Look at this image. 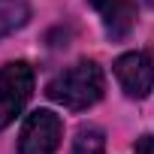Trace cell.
<instances>
[{
    "mask_svg": "<svg viewBox=\"0 0 154 154\" xmlns=\"http://www.w3.org/2000/svg\"><path fill=\"white\" fill-rule=\"evenodd\" d=\"M48 100L60 103L69 112H82L103 97V69L94 60H79L60 69L45 88Z\"/></svg>",
    "mask_w": 154,
    "mask_h": 154,
    "instance_id": "obj_1",
    "label": "cell"
},
{
    "mask_svg": "<svg viewBox=\"0 0 154 154\" xmlns=\"http://www.w3.org/2000/svg\"><path fill=\"white\" fill-rule=\"evenodd\" d=\"M27 15H30L27 0H0V39L18 30L27 21Z\"/></svg>",
    "mask_w": 154,
    "mask_h": 154,
    "instance_id": "obj_6",
    "label": "cell"
},
{
    "mask_svg": "<svg viewBox=\"0 0 154 154\" xmlns=\"http://www.w3.org/2000/svg\"><path fill=\"white\" fill-rule=\"evenodd\" d=\"M33 94V69L24 60H12L0 69V130L9 127Z\"/></svg>",
    "mask_w": 154,
    "mask_h": 154,
    "instance_id": "obj_2",
    "label": "cell"
},
{
    "mask_svg": "<svg viewBox=\"0 0 154 154\" xmlns=\"http://www.w3.org/2000/svg\"><path fill=\"white\" fill-rule=\"evenodd\" d=\"M88 3L103 15V27H106V36L109 39H124L133 24H136V3L130 0H88Z\"/></svg>",
    "mask_w": 154,
    "mask_h": 154,
    "instance_id": "obj_5",
    "label": "cell"
},
{
    "mask_svg": "<svg viewBox=\"0 0 154 154\" xmlns=\"http://www.w3.org/2000/svg\"><path fill=\"white\" fill-rule=\"evenodd\" d=\"M63 136V124L54 112L36 109L27 115L21 136H18V154H54Z\"/></svg>",
    "mask_w": 154,
    "mask_h": 154,
    "instance_id": "obj_3",
    "label": "cell"
},
{
    "mask_svg": "<svg viewBox=\"0 0 154 154\" xmlns=\"http://www.w3.org/2000/svg\"><path fill=\"white\" fill-rule=\"evenodd\" d=\"M106 151V136L97 127H79L72 139V154H103Z\"/></svg>",
    "mask_w": 154,
    "mask_h": 154,
    "instance_id": "obj_7",
    "label": "cell"
},
{
    "mask_svg": "<svg viewBox=\"0 0 154 154\" xmlns=\"http://www.w3.org/2000/svg\"><path fill=\"white\" fill-rule=\"evenodd\" d=\"M115 79L127 97L142 100L154 88V60L145 51H127L115 60Z\"/></svg>",
    "mask_w": 154,
    "mask_h": 154,
    "instance_id": "obj_4",
    "label": "cell"
},
{
    "mask_svg": "<svg viewBox=\"0 0 154 154\" xmlns=\"http://www.w3.org/2000/svg\"><path fill=\"white\" fill-rule=\"evenodd\" d=\"M136 154H154V136H139L136 145H133Z\"/></svg>",
    "mask_w": 154,
    "mask_h": 154,
    "instance_id": "obj_8",
    "label": "cell"
}]
</instances>
